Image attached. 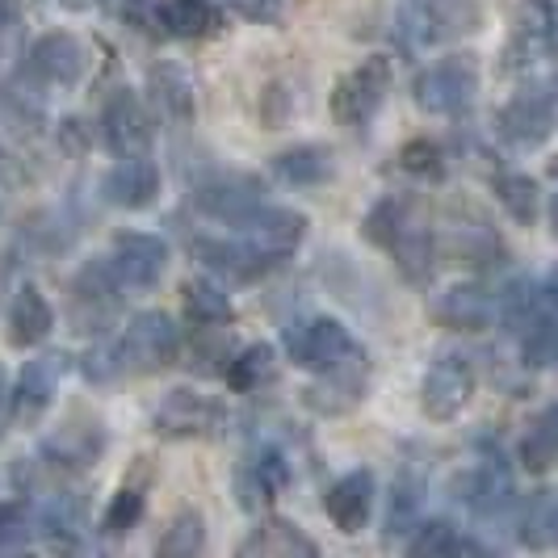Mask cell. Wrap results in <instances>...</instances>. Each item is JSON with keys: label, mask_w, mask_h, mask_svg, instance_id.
Wrapping results in <instances>:
<instances>
[{"label": "cell", "mask_w": 558, "mask_h": 558, "mask_svg": "<svg viewBox=\"0 0 558 558\" xmlns=\"http://www.w3.org/2000/svg\"><path fill=\"white\" fill-rule=\"evenodd\" d=\"M365 240L387 252L412 286L433 281L437 244H433V227L424 223V215H420L416 197L387 194L383 202H374L369 215H365Z\"/></svg>", "instance_id": "obj_1"}, {"label": "cell", "mask_w": 558, "mask_h": 558, "mask_svg": "<svg viewBox=\"0 0 558 558\" xmlns=\"http://www.w3.org/2000/svg\"><path fill=\"white\" fill-rule=\"evenodd\" d=\"M181 353V328L172 324L165 311H143L135 315L113 344H101L97 353H88L84 374L88 378H118V374H160L165 365L177 362Z\"/></svg>", "instance_id": "obj_2"}, {"label": "cell", "mask_w": 558, "mask_h": 558, "mask_svg": "<svg viewBox=\"0 0 558 558\" xmlns=\"http://www.w3.org/2000/svg\"><path fill=\"white\" fill-rule=\"evenodd\" d=\"M395 68L387 56H369L349 68L332 88V118L344 131H369V122L383 113L391 97Z\"/></svg>", "instance_id": "obj_3"}, {"label": "cell", "mask_w": 558, "mask_h": 558, "mask_svg": "<svg viewBox=\"0 0 558 558\" xmlns=\"http://www.w3.org/2000/svg\"><path fill=\"white\" fill-rule=\"evenodd\" d=\"M483 26L478 0H403V34L412 47L449 43Z\"/></svg>", "instance_id": "obj_4"}, {"label": "cell", "mask_w": 558, "mask_h": 558, "mask_svg": "<svg viewBox=\"0 0 558 558\" xmlns=\"http://www.w3.org/2000/svg\"><path fill=\"white\" fill-rule=\"evenodd\" d=\"M416 106L424 113H462L478 93V63L471 56H449L437 59L433 68H424L416 76Z\"/></svg>", "instance_id": "obj_5"}, {"label": "cell", "mask_w": 558, "mask_h": 558, "mask_svg": "<svg viewBox=\"0 0 558 558\" xmlns=\"http://www.w3.org/2000/svg\"><path fill=\"white\" fill-rule=\"evenodd\" d=\"M362 344L353 340V332L340 319H328V315H311V319H299V324L286 328V353H290V362L311 369V374L332 369L336 362H344Z\"/></svg>", "instance_id": "obj_6"}, {"label": "cell", "mask_w": 558, "mask_h": 558, "mask_svg": "<svg viewBox=\"0 0 558 558\" xmlns=\"http://www.w3.org/2000/svg\"><path fill=\"white\" fill-rule=\"evenodd\" d=\"M227 420L223 403L210 399L202 391H190V387H177L168 391L156 412H151V433L165 437V441H194V437H210L219 433V424Z\"/></svg>", "instance_id": "obj_7"}, {"label": "cell", "mask_w": 558, "mask_h": 558, "mask_svg": "<svg viewBox=\"0 0 558 558\" xmlns=\"http://www.w3.org/2000/svg\"><path fill=\"white\" fill-rule=\"evenodd\" d=\"M93 68V51L68 29L43 34L26 56V76L43 88H76Z\"/></svg>", "instance_id": "obj_8"}, {"label": "cell", "mask_w": 558, "mask_h": 558, "mask_svg": "<svg viewBox=\"0 0 558 558\" xmlns=\"http://www.w3.org/2000/svg\"><path fill=\"white\" fill-rule=\"evenodd\" d=\"M235 227H244V244H248L269 269L281 265L286 256H294L299 244L307 240V215L303 210H290V206H256L252 215H244Z\"/></svg>", "instance_id": "obj_9"}, {"label": "cell", "mask_w": 558, "mask_h": 558, "mask_svg": "<svg viewBox=\"0 0 558 558\" xmlns=\"http://www.w3.org/2000/svg\"><path fill=\"white\" fill-rule=\"evenodd\" d=\"M101 260L122 290H151L168 274V244L151 231H118Z\"/></svg>", "instance_id": "obj_10"}, {"label": "cell", "mask_w": 558, "mask_h": 558, "mask_svg": "<svg viewBox=\"0 0 558 558\" xmlns=\"http://www.w3.org/2000/svg\"><path fill=\"white\" fill-rule=\"evenodd\" d=\"M496 131L504 143L533 151L555 135V88L550 84H530L521 88L512 101H504V110L496 113Z\"/></svg>", "instance_id": "obj_11"}, {"label": "cell", "mask_w": 558, "mask_h": 558, "mask_svg": "<svg viewBox=\"0 0 558 558\" xmlns=\"http://www.w3.org/2000/svg\"><path fill=\"white\" fill-rule=\"evenodd\" d=\"M475 399V365L462 353H441L420 383V408L428 420H453Z\"/></svg>", "instance_id": "obj_12"}, {"label": "cell", "mask_w": 558, "mask_h": 558, "mask_svg": "<svg viewBox=\"0 0 558 558\" xmlns=\"http://www.w3.org/2000/svg\"><path fill=\"white\" fill-rule=\"evenodd\" d=\"M458 492H462L466 508H471L475 517H483V521L504 517V512L517 504V483H512V471H508L500 449H496V453H483L475 466L462 475Z\"/></svg>", "instance_id": "obj_13"}, {"label": "cell", "mask_w": 558, "mask_h": 558, "mask_svg": "<svg viewBox=\"0 0 558 558\" xmlns=\"http://www.w3.org/2000/svg\"><path fill=\"white\" fill-rule=\"evenodd\" d=\"M365 383H369V357L365 349H357L332 369H324L315 387H307V408H315L319 416H344L365 399Z\"/></svg>", "instance_id": "obj_14"}, {"label": "cell", "mask_w": 558, "mask_h": 558, "mask_svg": "<svg viewBox=\"0 0 558 558\" xmlns=\"http://www.w3.org/2000/svg\"><path fill=\"white\" fill-rule=\"evenodd\" d=\"M286 487H290V462H286V453L278 446L252 449L248 458L240 462V471H235V496H240L244 512L269 508Z\"/></svg>", "instance_id": "obj_15"}, {"label": "cell", "mask_w": 558, "mask_h": 558, "mask_svg": "<svg viewBox=\"0 0 558 558\" xmlns=\"http://www.w3.org/2000/svg\"><path fill=\"white\" fill-rule=\"evenodd\" d=\"M101 194L110 206L118 210H147L156 197H160V165L147 156V151H135V156H118V165L106 172L101 181Z\"/></svg>", "instance_id": "obj_16"}, {"label": "cell", "mask_w": 558, "mask_h": 558, "mask_svg": "<svg viewBox=\"0 0 558 558\" xmlns=\"http://www.w3.org/2000/svg\"><path fill=\"white\" fill-rule=\"evenodd\" d=\"M101 135L113 156H135L151 147V118L131 88H113L101 110Z\"/></svg>", "instance_id": "obj_17"}, {"label": "cell", "mask_w": 558, "mask_h": 558, "mask_svg": "<svg viewBox=\"0 0 558 558\" xmlns=\"http://www.w3.org/2000/svg\"><path fill=\"white\" fill-rule=\"evenodd\" d=\"M118 299H122V286L110 274V265L106 260L84 265L76 281H72V324L81 332H97L118 311Z\"/></svg>", "instance_id": "obj_18"}, {"label": "cell", "mask_w": 558, "mask_h": 558, "mask_svg": "<svg viewBox=\"0 0 558 558\" xmlns=\"http://www.w3.org/2000/svg\"><path fill=\"white\" fill-rule=\"evenodd\" d=\"M63 369H68V365H63V357H56V353L26 362L22 378H17V387L9 391V416L22 420V424H38V420L47 416V408L56 403Z\"/></svg>", "instance_id": "obj_19"}, {"label": "cell", "mask_w": 558, "mask_h": 558, "mask_svg": "<svg viewBox=\"0 0 558 558\" xmlns=\"http://www.w3.org/2000/svg\"><path fill=\"white\" fill-rule=\"evenodd\" d=\"M550 56H555V0H530L521 26L508 43V68L533 72Z\"/></svg>", "instance_id": "obj_20"}, {"label": "cell", "mask_w": 558, "mask_h": 558, "mask_svg": "<svg viewBox=\"0 0 558 558\" xmlns=\"http://www.w3.org/2000/svg\"><path fill=\"white\" fill-rule=\"evenodd\" d=\"M324 512L340 533H362L374 512V471H349L328 487Z\"/></svg>", "instance_id": "obj_21"}, {"label": "cell", "mask_w": 558, "mask_h": 558, "mask_svg": "<svg viewBox=\"0 0 558 558\" xmlns=\"http://www.w3.org/2000/svg\"><path fill=\"white\" fill-rule=\"evenodd\" d=\"M550 311H555V278H550V274L512 281L500 299H496V315H500V324L517 336L525 332L530 324H537L542 315H550Z\"/></svg>", "instance_id": "obj_22"}, {"label": "cell", "mask_w": 558, "mask_h": 558, "mask_svg": "<svg viewBox=\"0 0 558 558\" xmlns=\"http://www.w3.org/2000/svg\"><path fill=\"white\" fill-rule=\"evenodd\" d=\"M260 194H265V190H260L252 177L231 172V177H215V181H206V185L194 194V202H197V210H202V215H210V219L240 223L244 215H252V210L260 206Z\"/></svg>", "instance_id": "obj_23"}, {"label": "cell", "mask_w": 558, "mask_h": 558, "mask_svg": "<svg viewBox=\"0 0 558 558\" xmlns=\"http://www.w3.org/2000/svg\"><path fill=\"white\" fill-rule=\"evenodd\" d=\"M101 449H106V433H101V424H63L59 433H51L47 441H43V462H51L56 471H84V466H93L97 458H101Z\"/></svg>", "instance_id": "obj_24"}, {"label": "cell", "mask_w": 558, "mask_h": 558, "mask_svg": "<svg viewBox=\"0 0 558 558\" xmlns=\"http://www.w3.org/2000/svg\"><path fill=\"white\" fill-rule=\"evenodd\" d=\"M147 93H151V106L165 118L168 126H190L197 118V97H194V81L172 68V63H160L147 72Z\"/></svg>", "instance_id": "obj_25"}, {"label": "cell", "mask_w": 558, "mask_h": 558, "mask_svg": "<svg viewBox=\"0 0 558 558\" xmlns=\"http://www.w3.org/2000/svg\"><path fill=\"white\" fill-rule=\"evenodd\" d=\"M4 324H9V344L34 349V344H43L47 336L56 332V307L47 303V294L38 286H22Z\"/></svg>", "instance_id": "obj_26"}, {"label": "cell", "mask_w": 558, "mask_h": 558, "mask_svg": "<svg viewBox=\"0 0 558 558\" xmlns=\"http://www.w3.org/2000/svg\"><path fill=\"white\" fill-rule=\"evenodd\" d=\"M219 22L223 13L215 0H165L151 13V29L168 38H206L219 29Z\"/></svg>", "instance_id": "obj_27"}, {"label": "cell", "mask_w": 558, "mask_h": 558, "mask_svg": "<svg viewBox=\"0 0 558 558\" xmlns=\"http://www.w3.org/2000/svg\"><path fill=\"white\" fill-rule=\"evenodd\" d=\"M240 555L244 558H315L319 546H315L294 521L274 517V521H260V525L240 542Z\"/></svg>", "instance_id": "obj_28"}, {"label": "cell", "mask_w": 558, "mask_h": 558, "mask_svg": "<svg viewBox=\"0 0 558 558\" xmlns=\"http://www.w3.org/2000/svg\"><path fill=\"white\" fill-rule=\"evenodd\" d=\"M437 319L446 328H458V332H483L492 328L496 319V299L483 290V286H453L437 299Z\"/></svg>", "instance_id": "obj_29"}, {"label": "cell", "mask_w": 558, "mask_h": 558, "mask_svg": "<svg viewBox=\"0 0 558 558\" xmlns=\"http://www.w3.org/2000/svg\"><path fill=\"white\" fill-rule=\"evenodd\" d=\"M269 172L278 177L281 185L290 190H307V185H324L332 177V151L319 147V143H299V147H286L269 160Z\"/></svg>", "instance_id": "obj_30"}, {"label": "cell", "mask_w": 558, "mask_h": 558, "mask_svg": "<svg viewBox=\"0 0 558 558\" xmlns=\"http://www.w3.org/2000/svg\"><path fill=\"white\" fill-rule=\"evenodd\" d=\"M194 256L227 281H252L269 274V265L244 244V240H194Z\"/></svg>", "instance_id": "obj_31"}, {"label": "cell", "mask_w": 558, "mask_h": 558, "mask_svg": "<svg viewBox=\"0 0 558 558\" xmlns=\"http://www.w3.org/2000/svg\"><path fill=\"white\" fill-rule=\"evenodd\" d=\"M416 537L408 542V555L416 558H462V555H487V546L475 542L471 533H462L449 521H424L416 525Z\"/></svg>", "instance_id": "obj_32"}, {"label": "cell", "mask_w": 558, "mask_h": 558, "mask_svg": "<svg viewBox=\"0 0 558 558\" xmlns=\"http://www.w3.org/2000/svg\"><path fill=\"white\" fill-rule=\"evenodd\" d=\"M223 378H227V387L240 395L269 387V383L278 378V349H274V344H248V349H240L235 357H227Z\"/></svg>", "instance_id": "obj_33"}, {"label": "cell", "mask_w": 558, "mask_h": 558, "mask_svg": "<svg viewBox=\"0 0 558 558\" xmlns=\"http://www.w3.org/2000/svg\"><path fill=\"white\" fill-rule=\"evenodd\" d=\"M185 315L190 324L202 328V332H223L227 324L235 319V307H231V294L215 281H190L185 290Z\"/></svg>", "instance_id": "obj_34"}, {"label": "cell", "mask_w": 558, "mask_h": 558, "mask_svg": "<svg viewBox=\"0 0 558 558\" xmlns=\"http://www.w3.org/2000/svg\"><path fill=\"white\" fill-rule=\"evenodd\" d=\"M558 458V412L542 408L537 420L530 424V433L521 437V466L530 475H546Z\"/></svg>", "instance_id": "obj_35"}, {"label": "cell", "mask_w": 558, "mask_h": 558, "mask_svg": "<svg viewBox=\"0 0 558 558\" xmlns=\"http://www.w3.org/2000/svg\"><path fill=\"white\" fill-rule=\"evenodd\" d=\"M517 537L530 546V550H550L558 537V504L555 492H533L530 504L521 508V521H517Z\"/></svg>", "instance_id": "obj_36"}, {"label": "cell", "mask_w": 558, "mask_h": 558, "mask_svg": "<svg viewBox=\"0 0 558 558\" xmlns=\"http://www.w3.org/2000/svg\"><path fill=\"white\" fill-rule=\"evenodd\" d=\"M492 190H496V202L508 210V219L521 227L537 223V181L525 177V172H500L492 177Z\"/></svg>", "instance_id": "obj_37"}, {"label": "cell", "mask_w": 558, "mask_h": 558, "mask_svg": "<svg viewBox=\"0 0 558 558\" xmlns=\"http://www.w3.org/2000/svg\"><path fill=\"white\" fill-rule=\"evenodd\" d=\"M202 550H206V521L194 508L177 512L165 525V533H160V542H156V555L165 558H194Z\"/></svg>", "instance_id": "obj_38"}, {"label": "cell", "mask_w": 558, "mask_h": 558, "mask_svg": "<svg viewBox=\"0 0 558 558\" xmlns=\"http://www.w3.org/2000/svg\"><path fill=\"white\" fill-rule=\"evenodd\" d=\"M555 311L550 315H542L537 324H530L525 332H521V362L530 365V369H550L558 357V328H555Z\"/></svg>", "instance_id": "obj_39"}, {"label": "cell", "mask_w": 558, "mask_h": 558, "mask_svg": "<svg viewBox=\"0 0 558 558\" xmlns=\"http://www.w3.org/2000/svg\"><path fill=\"white\" fill-rule=\"evenodd\" d=\"M143 508H147V500H143L140 487H122L110 500V508H106V517H101V530L110 533V537L131 533L143 521Z\"/></svg>", "instance_id": "obj_40"}, {"label": "cell", "mask_w": 558, "mask_h": 558, "mask_svg": "<svg viewBox=\"0 0 558 558\" xmlns=\"http://www.w3.org/2000/svg\"><path fill=\"white\" fill-rule=\"evenodd\" d=\"M399 168L412 172V177H424V181H441L446 177V151L437 143L416 140L399 151Z\"/></svg>", "instance_id": "obj_41"}, {"label": "cell", "mask_w": 558, "mask_h": 558, "mask_svg": "<svg viewBox=\"0 0 558 558\" xmlns=\"http://www.w3.org/2000/svg\"><path fill=\"white\" fill-rule=\"evenodd\" d=\"M219 9L235 13L240 22H252V26H278L286 17V0H219Z\"/></svg>", "instance_id": "obj_42"}, {"label": "cell", "mask_w": 558, "mask_h": 558, "mask_svg": "<svg viewBox=\"0 0 558 558\" xmlns=\"http://www.w3.org/2000/svg\"><path fill=\"white\" fill-rule=\"evenodd\" d=\"M416 508L420 496L412 487H399L391 500V512H387V537H403V533L416 530Z\"/></svg>", "instance_id": "obj_43"}, {"label": "cell", "mask_w": 558, "mask_h": 558, "mask_svg": "<svg viewBox=\"0 0 558 558\" xmlns=\"http://www.w3.org/2000/svg\"><path fill=\"white\" fill-rule=\"evenodd\" d=\"M29 533H34V521H29L22 508H0V550H22V546H29Z\"/></svg>", "instance_id": "obj_44"}, {"label": "cell", "mask_w": 558, "mask_h": 558, "mask_svg": "<svg viewBox=\"0 0 558 558\" xmlns=\"http://www.w3.org/2000/svg\"><path fill=\"white\" fill-rule=\"evenodd\" d=\"M13 26H17V4L13 0H0V38L13 34Z\"/></svg>", "instance_id": "obj_45"}, {"label": "cell", "mask_w": 558, "mask_h": 558, "mask_svg": "<svg viewBox=\"0 0 558 558\" xmlns=\"http://www.w3.org/2000/svg\"><path fill=\"white\" fill-rule=\"evenodd\" d=\"M9 420V383H4V369H0V424Z\"/></svg>", "instance_id": "obj_46"}, {"label": "cell", "mask_w": 558, "mask_h": 558, "mask_svg": "<svg viewBox=\"0 0 558 558\" xmlns=\"http://www.w3.org/2000/svg\"><path fill=\"white\" fill-rule=\"evenodd\" d=\"M59 4H63V9H76V13H81V9H88L93 0H59Z\"/></svg>", "instance_id": "obj_47"}]
</instances>
